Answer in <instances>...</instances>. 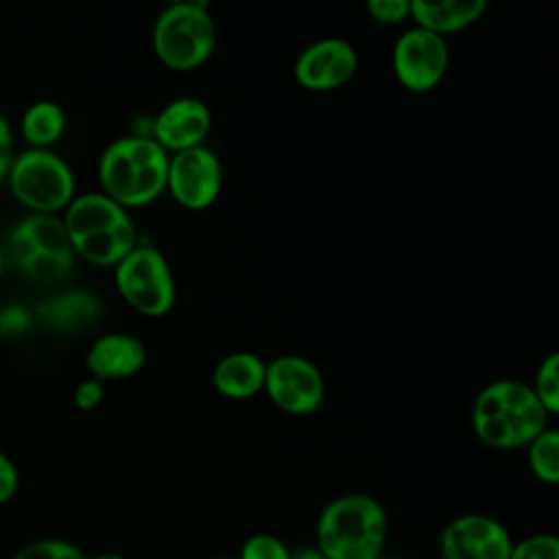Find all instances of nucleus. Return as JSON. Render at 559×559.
<instances>
[{
    "instance_id": "nucleus-12",
    "label": "nucleus",
    "mask_w": 559,
    "mask_h": 559,
    "mask_svg": "<svg viewBox=\"0 0 559 559\" xmlns=\"http://www.w3.org/2000/svg\"><path fill=\"white\" fill-rule=\"evenodd\" d=\"M212 127L210 109L203 100L181 96L164 105L153 120V140L168 153L203 146Z\"/></svg>"
},
{
    "instance_id": "nucleus-18",
    "label": "nucleus",
    "mask_w": 559,
    "mask_h": 559,
    "mask_svg": "<svg viewBox=\"0 0 559 559\" xmlns=\"http://www.w3.org/2000/svg\"><path fill=\"white\" fill-rule=\"evenodd\" d=\"M138 245V234L133 221L122 223L111 229H103L90 236H83L72 242L74 253L96 266H114L122 262Z\"/></svg>"
},
{
    "instance_id": "nucleus-16",
    "label": "nucleus",
    "mask_w": 559,
    "mask_h": 559,
    "mask_svg": "<svg viewBox=\"0 0 559 559\" xmlns=\"http://www.w3.org/2000/svg\"><path fill=\"white\" fill-rule=\"evenodd\" d=\"M487 11L485 0H413L411 2V17L415 26L430 31L435 35H448L467 28Z\"/></svg>"
},
{
    "instance_id": "nucleus-9",
    "label": "nucleus",
    "mask_w": 559,
    "mask_h": 559,
    "mask_svg": "<svg viewBox=\"0 0 559 559\" xmlns=\"http://www.w3.org/2000/svg\"><path fill=\"white\" fill-rule=\"evenodd\" d=\"M223 186L218 157L207 146H194L168 157L166 188L173 199L188 210L212 205Z\"/></svg>"
},
{
    "instance_id": "nucleus-31",
    "label": "nucleus",
    "mask_w": 559,
    "mask_h": 559,
    "mask_svg": "<svg viewBox=\"0 0 559 559\" xmlns=\"http://www.w3.org/2000/svg\"><path fill=\"white\" fill-rule=\"evenodd\" d=\"M290 559H325L317 546H299L290 550Z\"/></svg>"
},
{
    "instance_id": "nucleus-24",
    "label": "nucleus",
    "mask_w": 559,
    "mask_h": 559,
    "mask_svg": "<svg viewBox=\"0 0 559 559\" xmlns=\"http://www.w3.org/2000/svg\"><path fill=\"white\" fill-rule=\"evenodd\" d=\"M509 559H559V539L552 533H535L513 542Z\"/></svg>"
},
{
    "instance_id": "nucleus-35",
    "label": "nucleus",
    "mask_w": 559,
    "mask_h": 559,
    "mask_svg": "<svg viewBox=\"0 0 559 559\" xmlns=\"http://www.w3.org/2000/svg\"><path fill=\"white\" fill-rule=\"evenodd\" d=\"M376 559H384V557H382V555H380V557H376Z\"/></svg>"
},
{
    "instance_id": "nucleus-10",
    "label": "nucleus",
    "mask_w": 559,
    "mask_h": 559,
    "mask_svg": "<svg viewBox=\"0 0 559 559\" xmlns=\"http://www.w3.org/2000/svg\"><path fill=\"white\" fill-rule=\"evenodd\" d=\"M511 546L509 531L485 513L456 515L439 537L441 559H509Z\"/></svg>"
},
{
    "instance_id": "nucleus-8",
    "label": "nucleus",
    "mask_w": 559,
    "mask_h": 559,
    "mask_svg": "<svg viewBox=\"0 0 559 559\" xmlns=\"http://www.w3.org/2000/svg\"><path fill=\"white\" fill-rule=\"evenodd\" d=\"M264 391L284 413L308 415L321 406L325 382L314 362L288 354L266 362Z\"/></svg>"
},
{
    "instance_id": "nucleus-28",
    "label": "nucleus",
    "mask_w": 559,
    "mask_h": 559,
    "mask_svg": "<svg viewBox=\"0 0 559 559\" xmlns=\"http://www.w3.org/2000/svg\"><path fill=\"white\" fill-rule=\"evenodd\" d=\"M17 485L20 476L15 463L4 452H0V504H7L15 496Z\"/></svg>"
},
{
    "instance_id": "nucleus-1",
    "label": "nucleus",
    "mask_w": 559,
    "mask_h": 559,
    "mask_svg": "<svg viewBox=\"0 0 559 559\" xmlns=\"http://www.w3.org/2000/svg\"><path fill=\"white\" fill-rule=\"evenodd\" d=\"M548 413L533 389L520 380H498L487 384L472 408L476 437L498 450L528 445L548 426Z\"/></svg>"
},
{
    "instance_id": "nucleus-26",
    "label": "nucleus",
    "mask_w": 559,
    "mask_h": 559,
    "mask_svg": "<svg viewBox=\"0 0 559 559\" xmlns=\"http://www.w3.org/2000/svg\"><path fill=\"white\" fill-rule=\"evenodd\" d=\"M365 9L371 15V20L380 24H400L402 20L411 17L408 0H369Z\"/></svg>"
},
{
    "instance_id": "nucleus-7",
    "label": "nucleus",
    "mask_w": 559,
    "mask_h": 559,
    "mask_svg": "<svg viewBox=\"0 0 559 559\" xmlns=\"http://www.w3.org/2000/svg\"><path fill=\"white\" fill-rule=\"evenodd\" d=\"M448 44L441 35L413 26L393 46V72L402 87L411 92L435 90L448 70Z\"/></svg>"
},
{
    "instance_id": "nucleus-13",
    "label": "nucleus",
    "mask_w": 559,
    "mask_h": 559,
    "mask_svg": "<svg viewBox=\"0 0 559 559\" xmlns=\"http://www.w3.org/2000/svg\"><path fill=\"white\" fill-rule=\"evenodd\" d=\"M31 255H57L74 260V249L63 221L52 214H33L15 225V229L9 234V262L20 266Z\"/></svg>"
},
{
    "instance_id": "nucleus-3",
    "label": "nucleus",
    "mask_w": 559,
    "mask_h": 559,
    "mask_svg": "<svg viewBox=\"0 0 559 559\" xmlns=\"http://www.w3.org/2000/svg\"><path fill=\"white\" fill-rule=\"evenodd\" d=\"M389 533L384 507L367 493H345L323 507L317 520V548L325 559H376Z\"/></svg>"
},
{
    "instance_id": "nucleus-2",
    "label": "nucleus",
    "mask_w": 559,
    "mask_h": 559,
    "mask_svg": "<svg viewBox=\"0 0 559 559\" xmlns=\"http://www.w3.org/2000/svg\"><path fill=\"white\" fill-rule=\"evenodd\" d=\"M168 153L146 135L114 140L98 159L103 194L122 207H142L166 190Z\"/></svg>"
},
{
    "instance_id": "nucleus-22",
    "label": "nucleus",
    "mask_w": 559,
    "mask_h": 559,
    "mask_svg": "<svg viewBox=\"0 0 559 559\" xmlns=\"http://www.w3.org/2000/svg\"><path fill=\"white\" fill-rule=\"evenodd\" d=\"M531 389L548 415L559 413V356L557 354H550L546 360H542Z\"/></svg>"
},
{
    "instance_id": "nucleus-23",
    "label": "nucleus",
    "mask_w": 559,
    "mask_h": 559,
    "mask_svg": "<svg viewBox=\"0 0 559 559\" xmlns=\"http://www.w3.org/2000/svg\"><path fill=\"white\" fill-rule=\"evenodd\" d=\"M11 559H87V555L68 539L46 537L22 546Z\"/></svg>"
},
{
    "instance_id": "nucleus-6",
    "label": "nucleus",
    "mask_w": 559,
    "mask_h": 559,
    "mask_svg": "<svg viewBox=\"0 0 559 559\" xmlns=\"http://www.w3.org/2000/svg\"><path fill=\"white\" fill-rule=\"evenodd\" d=\"M116 288L131 308L146 317H162L175 304L173 271L166 258L151 245H135L116 264Z\"/></svg>"
},
{
    "instance_id": "nucleus-30",
    "label": "nucleus",
    "mask_w": 559,
    "mask_h": 559,
    "mask_svg": "<svg viewBox=\"0 0 559 559\" xmlns=\"http://www.w3.org/2000/svg\"><path fill=\"white\" fill-rule=\"evenodd\" d=\"M24 328H28V312L22 308H7L0 312V332L4 334H20Z\"/></svg>"
},
{
    "instance_id": "nucleus-32",
    "label": "nucleus",
    "mask_w": 559,
    "mask_h": 559,
    "mask_svg": "<svg viewBox=\"0 0 559 559\" xmlns=\"http://www.w3.org/2000/svg\"><path fill=\"white\" fill-rule=\"evenodd\" d=\"M87 559H124V557L120 552H114V550H103V552H96V555H92Z\"/></svg>"
},
{
    "instance_id": "nucleus-20",
    "label": "nucleus",
    "mask_w": 559,
    "mask_h": 559,
    "mask_svg": "<svg viewBox=\"0 0 559 559\" xmlns=\"http://www.w3.org/2000/svg\"><path fill=\"white\" fill-rule=\"evenodd\" d=\"M66 131V114L55 100H37L22 116V133L31 148H48Z\"/></svg>"
},
{
    "instance_id": "nucleus-19",
    "label": "nucleus",
    "mask_w": 559,
    "mask_h": 559,
    "mask_svg": "<svg viewBox=\"0 0 559 559\" xmlns=\"http://www.w3.org/2000/svg\"><path fill=\"white\" fill-rule=\"evenodd\" d=\"M44 314L57 330H76L90 325L100 314V301L92 293L72 290L44 304Z\"/></svg>"
},
{
    "instance_id": "nucleus-34",
    "label": "nucleus",
    "mask_w": 559,
    "mask_h": 559,
    "mask_svg": "<svg viewBox=\"0 0 559 559\" xmlns=\"http://www.w3.org/2000/svg\"><path fill=\"white\" fill-rule=\"evenodd\" d=\"M216 559H231V557H216Z\"/></svg>"
},
{
    "instance_id": "nucleus-17",
    "label": "nucleus",
    "mask_w": 559,
    "mask_h": 559,
    "mask_svg": "<svg viewBox=\"0 0 559 559\" xmlns=\"http://www.w3.org/2000/svg\"><path fill=\"white\" fill-rule=\"evenodd\" d=\"M266 362L253 352H234L218 360L212 373L216 391L231 400L251 397L264 389Z\"/></svg>"
},
{
    "instance_id": "nucleus-14",
    "label": "nucleus",
    "mask_w": 559,
    "mask_h": 559,
    "mask_svg": "<svg viewBox=\"0 0 559 559\" xmlns=\"http://www.w3.org/2000/svg\"><path fill=\"white\" fill-rule=\"evenodd\" d=\"M146 362V347L140 338L127 332H109L98 336L87 349L85 365L92 378L120 380L138 373Z\"/></svg>"
},
{
    "instance_id": "nucleus-15",
    "label": "nucleus",
    "mask_w": 559,
    "mask_h": 559,
    "mask_svg": "<svg viewBox=\"0 0 559 559\" xmlns=\"http://www.w3.org/2000/svg\"><path fill=\"white\" fill-rule=\"evenodd\" d=\"M131 216L122 205H118L114 199H109L103 192H85L74 197L63 216V227L70 236V242L103 231L118 227L122 223H129Z\"/></svg>"
},
{
    "instance_id": "nucleus-27",
    "label": "nucleus",
    "mask_w": 559,
    "mask_h": 559,
    "mask_svg": "<svg viewBox=\"0 0 559 559\" xmlns=\"http://www.w3.org/2000/svg\"><path fill=\"white\" fill-rule=\"evenodd\" d=\"M103 395H105V386L100 380L96 378H90V380H83L76 391H74V402L81 411H92L96 408L100 402H103Z\"/></svg>"
},
{
    "instance_id": "nucleus-25",
    "label": "nucleus",
    "mask_w": 559,
    "mask_h": 559,
    "mask_svg": "<svg viewBox=\"0 0 559 559\" xmlns=\"http://www.w3.org/2000/svg\"><path fill=\"white\" fill-rule=\"evenodd\" d=\"M238 559H290V548L271 533H255L245 539Z\"/></svg>"
},
{
    "instance_id": "nucleus-5",
    "label": "nucleus",
    "mask_w": 559,
    "mask_h": 559,
    "mask_svg": "<svg viewBox=\"0 0 559 559\" xmlns=\"http://www.w3.org/2000/svg\"><path fill=\"white\" fill-rule=\"evenodd\" d=\"M7 179L13 197L35 214H55L74 199L72 168L50 148H28L13 157Z\"/></svg>"
},
{
    "instance_id": "nucleus-33",
    "label": "nucleus",
    "mask_w": 559,
    "mask_h": 559,
    "mask_svg": "<svg viewBox=\"0 0 559 559\" xmlns=\"http://www.w3.org/2000/svg\"><path fill=\"white\" fill-rule=\"evenodd\" d=\"M4 262H7V260H4L2 253H0V273H2V269H4Z\"/></svg>"
},
{
    "instance_id": "nucleus-11",
    "label": "nucleus",
    "mask_w": 559,
    "mask_h": 559,
    "mask_svg": "<svg viewBox=\"0 0 559 559\" xmlns=\"http://www.w3.org/2000/svg\"><path fill=\"white\" fill-rule=\"evenodd\" d=\"M358 70L356 48L341 37H323L301 50L295 79L310 92H330L345 85Z\"/></svg>"
},
{
    "instance_id": "nucleus-21",
    "label": "nucleus",
    "mask_w": 559,
    "mask_h": 559,
    "mask_svg": "<svg viewBox=\"0 0 559 559\" xmlns=\"http://www.w3.org/2000/svg\"><path fill=\"white\" fill-rule=\"evenodd\" d=\"M531 472L548 485L559 480V432L546 428L528 443Z\"/></svg>"
},
{
    "instance_id": "nucleus-29",
    "label": "nucleus",
    "mask_w": 559,
    "mask_h": 559,
    "mask_svg": "<svg viewBox=\"0 0 559 559\" xmlns=\"http://www.w3.org/2000/svg\"><path fill=\"white\" fill-rule=\"evenodd\" d=\"M13 162V138H11V127L7 118L0 111V181L7 179L9 166Z\"/></svg>"
},
{
    "instance_id": "nucleus-4",
    "label": "nucleus",
    "mask_w": 559,
    "mask_h": 559,
    "mask_svg": "<svg viewBox=\"0 0 559 559\" xmlns=\"http://www.w3.org/2000/svg\"><path fill=\"white\" fill-rule=\"evenodd\" d=\"M151 41L164 66L181 72L194 70L214 52V17L203 2L168 4L155 20Z\"/></svg>"
}]
</instances>
